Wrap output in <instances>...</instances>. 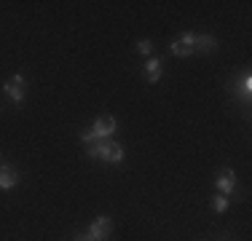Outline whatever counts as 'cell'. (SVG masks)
Segmentation results:
<instances>
[{
  "mask_svg": "<svg viewBox=\"0 0 252 241\" xmlns=\"http://www.w3.org/2000/svg\"><path fill=\"white\" fill-rule=\"evenodd\" d=\"M124 161V148L118 142H110V150H107V164H121Z\"/></svg>",
  "mask_w": 252,
  "mask_h": 241,
  "instance_id": "30bf717a",
  "label": "cell"
},
{
  "mask_svg": "<svg viewBox=\"0 0 252 241\" xmlns=\"http://www.w3.org/2000/svg\"><path fill=\"white\" fill-rule=\"evenodd\" d=\"M215 185H218V190L223 193V196H231V193L236 190V174H233V169H223V172L218 174V180H215Z\"/></svg>",
  "mask_w": 252,
  "mask_h": 241,
  "instance_id": "5b68a950",
  "label": "cell"
},
{
  "mask_svg": "<svg viewBox=\"0 0 252 241\" xmlns=\"http://www.w3.org/2000/svg\"><path fill=\"white\" fill-rule=\"evenodd\" d=\"M110 231H113L110 217H97V220H94L92 225H89V233H86V236L92 239V241H105Z\"/></svg>",
  "mask_w": 252,
  "mask_h": 241,
  "instance_id": "3957f363",
  "label": "cell"
},
{
  "mask_svg": "<svg viewBox=\"0 0 252 241\" xmlns=\"http://www.w3.org/2000/svg\"><path fill=\"white\" fill-rule=\"evenodd\" d=\"M218 48V40L212 38V35H193V51L199 54H209Z\"/></svg>",
  "mask_w": 252,
  "mask_h": 241,
  "instance_id": "52a82bcc",
  "label": "cell"
},
{
  "mask_svg": "<svg viewBox=\"0 0 252 241\" xmlns=\"http://www.w3.org/2000/svg\"><path fill=\"white\" fill-rule=\"evenodd\" d=\"M107 150H110V140H97V142L89 145V158L107 161Z\"/></svg>",
  "mask_w": 252,
  "mask_h": 241,
  "instance_id": "ba28073f",
  "label": "cell"
},
{
  "mask_svg": "<svg viewBox=\"0 0 252 241\" xmlns=\"http://www.w3.org/2000/svg\"><path fill=\"white\" fill-rule=\"evenodd\" d=\"M16 182H19V174H16V169L0 164V188H3V190H11V188H16Z\"/></svg>",
  "mask_w": 252,
  "mask_h": 241,
  "instance_id": "8992f818",
  "label": "cell"
},
{
  "mask_svg": "<svg viewBox=\"0 0 252 241\" xmlns=\"http://www.w3.org/2000/svg\"><path fill=\"white\" fill-rule=\"evenodd\" d=\"M73 241H92V239H89V236H83V233H81V236H75Z\"/></svg>",
  "mask_w": 252,
  "mask_h": 241,
  "instance_id": "4fadbf2b",
  "label": "cell"
},
{
  "mask_svg": "<svg viewBox=\"0 0 252 241\" xmlns=\"http://www.w3.org/2000/svg\"><path fill=\"white\" fill-rule=\"evenodd\" d=\"M212 209H215V212H225V209H228V196H223V193L215 196L212 198Z\"/></svg>",
  "mask_w": 252,
  "mask_h": 241,
  "instance_id": "8fae6325",
  "label": "cell"
},
{
  "mask_svg": "<svg viewBox=\"0 0 252 241\" xmlns=\"http://www.w3.org/2000/svg\"><path fill=\"white\" fill-rule=\"evenodd\" d=\"M3 91H5V96H8L14 105H22V102H25V78H22V75L8 78L5 86H3Z\"/></svg>",
  "mask_w": 252,
  "mask_h": 241,
  "instance_id": "7a4b0ae2",
  "label": "cell"
},
{
  "mask_svg": "<svg viewBox=\"0 0 252 241\" xmlns=\"http://www.w3.org/2000/svg\"><path fill=\"white\" fill-rule=\"evenodd\" d=\"M137 51L142 54V57H148L151 59V51H153V43L151 40H140V43H137Z\"/></svg>",
  "mask_w": 252,
  "mask_h": 241,
  "instance_id": "7c38bea8",
  "label": "cell"
},
{
  "mask_svg": "<svg viewBox=\"0 0 252 241\" xmlns=\"http://www.w3.org/2000/svg\"><path fill=\"white\" fill-rule=\"evenodd\" d=\"M161 78V59H156V57H151L145 62V81H151V83H156Z\"/></svg>",
  "mask_w": 252,
  "mask_h": 241,
  "instance_id": "9c48e42d",
  "label": "cell"
},
{
  "mask_svg": "<svg viewBox=\"0 0 252 241\" xmlns=\"http://www.w3.org/2000/svg\"><path fill=\"white\" fill-rule=\"evenodd\" d=\"M169 54L172 57H193V32H185L180 40H175V43L169 46Z\"/></svg>",
  "mask_w": 252,
  "mask_h": 241,
  "instance_id": "277c9868",
  "label": "cell"
},
{
  "mask_svg": "<svg viewBox=\"0 0 252 241\" xmlns=\"http://www.w3.org/2000/svg\"><path fill=\"white\" fill-rule=\"evenodd\" d=\"M116 129H118V123L113 116H99L92 126V134H94V140H110V134H116Z\"/></svg>",
  "mask_w": 252,
  "mask_h": 241,
  "instance_id": "6da1fadb",
  "label": "cell"
}]
</instances>
